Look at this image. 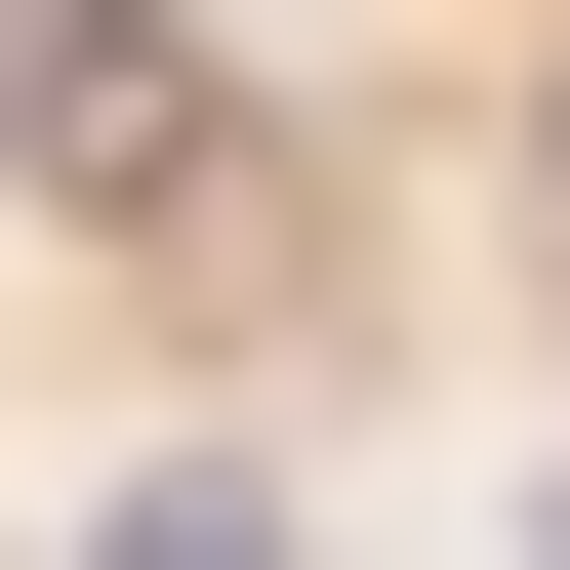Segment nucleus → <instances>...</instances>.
Segmentation results:
<instances>
[{
    "label": "nucleus",
    "instance_id": "1",
    "mask_svg": "<svg viewBox=\"0 0 570 570\" xmlns=\"http://www.w3.org/2000/svg\"><path fill=\"white\" fill-rule=\"evenodd\" d=\"M82 570H326V530H285L245 449H164V489H82Z\"/></svg>",
    "mask_w": 570,
    "mask_h": 570
}]
</instances>
